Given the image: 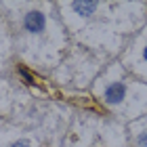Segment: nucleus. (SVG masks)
<instances>
[{"mask_svg": "<svg viewBox=\"0 0 147 147\" xmlns=\"http://www.w3.org/2000/svg\"><path fill=\"white\" fill-rule=\"evenodd\" d=\"M44 15L40 11H32V13H28L25 15V19H23V25H25V30L28 32H42L44 30Z\"/></svg>", "mask_w": 147, "mask_h": 147, "instance_id": "nucleus-1", "label": "nucleus"}, {"mask_svg": "<svg viewBox=\"0 0 147 147\" xmlns=\"http://www.w3.org/2000/svg\"><path fill=\"white\" fill-rule=\"evenodd\" d=\"M126 95V86L122 82H116L107 86V90H105V99H107V103H120Z\"/></svg>", "mask_w": 147, "mask_h": 147, "instance_id": "nucleus-2", "label": "nucleus"}, {"mask_svg": "<svg viewBox=\"0 0 147 147\" xmlns=\"http://www.w3.org/2000/svg\"><path fill=\"white\" fill-rule=\"evenodd\" d=\"M71 9L78 13V15H84V17H88L95 13L97 9V2H71Z\"/></svg>", "mask_w": 147, "mask_h": 147, "instance_id": "nucleus-3", "label": "nucleus"}, {"mask_svg": "<svg viewBox=\"0 0 147 147\" xmlns=\"http://www.w3.org/2000/svg\"><path fill=\"white\" fill-rule=\"evenodd\" d=\"M139 145H141V147H147V132H143V135L139 137Z\"/></svg>", "mask_w": 147, "mask_h": 147, "instance_id": "nucleus-4", "label": "nucleus"}, {"mask_svg": "<svg viewBox=\"0 0 147 147\" xmlns=\"http://www.w3.org/2000/svg\"><path fill=\"white\" fill-rule=\"evenodd\" d=\"M13 147H30V143H28V141H17Z\"/></svg>", "mask_w": 147, "mask_h": 147, "instance_id": "nucleus-5", "label": "nucleus"}, {"mask_svg": "<svg viewBox=\"0 0 147 147\" xmlns=\"http://www.w3.org/2000/svg\"><path fill=\"white\" fill-rule=\"evenodd\" d=\"M143 55H145V59H147V46H145V51H143Z\"/></svg>", "mask_w": 147, "mask_h": 147, "instance_id": "nucleus-6", "label": "nucleus"}]
</instances>
